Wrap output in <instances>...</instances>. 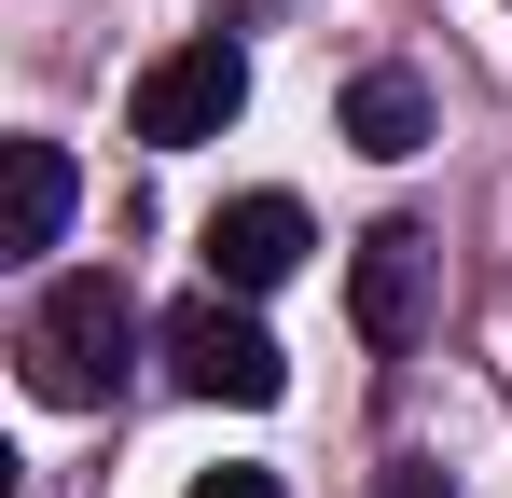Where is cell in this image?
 I'll return each mask as SVG.
<instances>
[{
	"mask_svg": "<svg viewBox=\"0 0 512 498\" xmlns=\"http://www.w3.org/2000/svg\"><path fill=\"white\" fill-rule=\"evenodd\" d=\"M125 346H139V305H125V277L111 263H84V277H56L42 305H28V388L42 402H111L125 388Z\"/></svg>",
	"mask_w": 512,
	"mask_h": 498,
	"instance_id": "6da1fadb",
	"label": "cell"
},
{
	"mask_svg": "<svg viewBox=\"0 0 512 498\" xmlns=\"http://www.w3.org/2000/svg\"><path fill=\"white\" fill-rule=\"evenodd\" d=\"M167 374L194 388V402H236V415H263L277 388H291V360H277V332L236 305V291H194L167 319Z\"/></svg>",
	"mask_w": 512,
	"mask_h": 498,
	"instance_id": "7a4b0ae2",
	"label": "cell"
},
{
	"mask_svg": "<svg viewBox=\"0 0 512 498\" xmlns=\"http://www.w3.org/2000/svg\"><path fill=\"white\" fill-rule=\"evenodd\" d=\"M236 111H250V56H236L222 28H208V42H180V56H153V70H139V97H125V125H139L153 153H194V139H222Z\"/></svg>",
	"mask_w": 512,
	"mask_h": 498,
	"instance_id": "3957f363",
	"label": "cell"
},
{
	"mask_svg": "<svg viewBox=\"0 0 512 498\" xmlns=\"http://www.w3.org/2000/svg\"><path fill=\"white\" fill-rule=\"evenodd\" d=\"M429 291H443V249H429L416 222H374L360 263H346V319H360V346H416V332H429Z\"/></svg>",
	"mask_w": 512,
	"mask_h": 498,
	"instance_id": "277c9868",
	"label": "cell"
},
{
	"mask_svg": "<svg viewBox=\"0 0 512 498\" xmlns=\"http://www.w3.org/2000/svg\"><path fill=\"white\" fill-rule=\"evenodd\" d=\"M194 249H208V291H236V305H250V291H277L319 236H305V208H291V194H236Z\"/></svg>",
	"mask_w": 512,
	"mask_h": 498,
	"instance_id": "5b68a950",
	"label": "cell"
},
{
	"mask_svg": "<svg viewBox=\"0 0 512 498\" xmlns=\"http://www.w3.org/2000/svg\"><path fill=\"white\" fill-rule=\"evenodd\" d=\"M346 139H360L374 166H402V153H416V139H429V97H416V70H360V83H346Z\"/></svg>",
	"mask_w": 512,
	"mask_h": 498,
	"instance_id": "8992f818",
	"label": "cell"
},
{
	"mask_svg": "<svg viewBox=\"0 0 512 498\" xmlns=\"http://www.w3.org/2000/svg\"><path fill=\"white\" fill-rule=\"evenodd\" d=\"M56 236H70V153L14 139V249H56Z\"/></svg>",
	"mask_w": 512,
	"mask_h": 498,
	"instance_id": "52a82bcc",
	"label": "cell"
},
{
	"mask_svg": "<svg viewBox=\"0 0 512 498\" xmlns=\"http://www.w3.org/2000/svg\"><path fill=\"white\" fill-rule=\"evenodd\" d=\"M374 498H457V485H443L429 457H388V485H374Z\"/></svg>",
	"mask_w": 512,
	"mask_h": 498,
	"instance_id": "ba28073f",
	"label": "cell"
},
{
	"mask_svg": "<svg viewBox=\"0 0 512 498\" xmlns=\"http://www.w3.org/2000/svg\"><path fill=\"white\" fill-rule=\"evenodd\" d=\"M194 498H277V471H194Z\"/></svg>",
	"mask_w": 512,
	"mask_h": 498,
	"instance_id": "9c48e42d",
	"label": "cell"
}]
</instances>
